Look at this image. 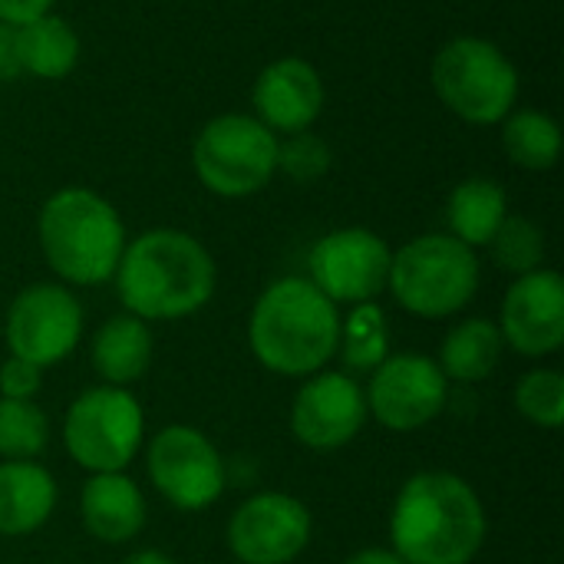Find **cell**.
<instances>
[{
    "label": "cell",
    "mask_w": 564,
    "mask_h": 564,
    "mask_svg": "<svg viewBox=\"0 0 564 564\" xmlns=\"http://www.w3.org/2000/svg\"><path fill=\"white\" fill-rule=\"evenodd\" d=\"M112 278L126 314L145 324L202 311L218 284L208 248L178 228H152L129 241Z\"/></svg>",
    "instance_id": "cell-1"
},
{
    "label": "cell",
    "mask_w": 564,
    "mask_h": 564,
    "mask_svg": "<svg viewBox=\"0 0 564 564\" xmlns=\"http://www.w3.org/2000/svg\"><path fill=\"white\" fill-rule=\"evenodd\" d=\"M486 509L456 473H416L403 482L390 539L403 564H469L486 545Z\"/></svg>",
    "instance_id": "cell-2"
},
{
    "label": "cell",
    "mask_w": 564,
    "mask_h": 564,
    "mask_svg": "<svg viewBox=\"0 0 564 564\" xmlns=\"http://www.w3.org/2000/svg\"><path fill=\"white\" fill-rule=\"evenodd\" d=\"M340 324L337 304L307 278H281L254 301L248 344L271 373L311 377L337 357Z\"/></svg>",
    "instance_id": "cell-3"
},
{
    "label": "cell",
    "mask_w": 564,
    "mask_h": 564,
    "mask_svg": "<svg viewBox=\"0 0 564 564\" xmlns=\"http://www.w3.org/2000/svg\"><path fill=\"white\" fill-rule=\"evenodd\" d=\"M36 238L46 264L66 284H106L126 251L119 212L89 188L69 185L53 192L36 218Z\"/></svg>",
    "instance_id": "cell-4"
},
{
    "label": "cell",
    "mask_w": 564,
    "mask_h": 564,
    "mask_svg": "<svg viewBox=\"0 0 564 564\" xmlns=\"http://www.w3.org/2000/svg\"><path fill=\"white\" fill-rule=\"evenodd\" d=\"M387 288L416 317H453L479 291L476 248L446 235H420L390 258Z\"/></svg>",
    "instance_id": "cell-5"
},
{
    "label": "cell",
    "mask_w": 564,
    "mask_h": 564,
    "mask_svg": "<svg viewBox=\"0 0 564 564\" xmlns=\"http://www.w3.org/2000/svg\"><path fill=\"white\" fill-rule=\"evenodd\" d=\"M433 89L469 126H499L519 99L516 63L482 36H453L433 56Z\"/></svg>",
    "instance_id": "cell-6"
},
{
    "label": "cell",
    "mask_w": 564,
    "mask_h": 564,
    "mask_svg": "<svg viewBox=\"0 0 564 564\" xmlns=\"http://www.w3.org/2000/svg\"><path fill=\"white\" fill-rule=\"evenodd\" d=\"M278 142L281 139L254 116L225 112L198 129L192 169L212 195L248 198L274 178Z\"/></svg>",
    "instance_id": "cell-7"
},
{
    "label": "cell",
    "mask_w": 564,
    "mask_h": 564,
    "mask_svg": "<svg viewBox=\"0 0 564 564\" xmlns=\"http://www.w3.org/2000/svg\"><path fill=\"white\" fill-rule=\"evenodd\" d=\"M145 433V416L139 400L126 387H93L73 400L63 423L66 453L76 466L96 473H122Z\"/></svg>",
    "instance_id": "cell-8"
},
{
    "label": "cell",
    "mask_w": 564,
    "mask_h": 564,
    "mask_svg": "<svg viewBox=\"0 0 564 564\" xmlns=\"http://www.w3.org/2000/svg\"><path fill=\"white\" fill-rule=\"evenodd\" d=\"M149 479L182 512H202L225 492V459L215 443L185 423L159 430L149 443Z\"/></svg>",
    "instance_id": "cell-9"
},
{
    "label": "cell",
    "mask_w": 564,
    "mask_h": 564,
    "mask_svg": "<svg viewBox=\"0 0 564 564\" xmlns=\"http://www.w3.org/2000/svg\"><path fill=\"white\" fill-rule=\"evenodd\" d=\"M3 337L10 357L33 367H53L66 360L83 337V307L63 284H30L7 311Z\"/></svg>",
    "instance_id": "cell-10"
},
{
    "label": "cell",
    "mask_w": 564,
    "mask_h": 564,
    "mask_svg": "<svg viewBox=\"0 0 564 564\" xmlns=\"http://www.w3.org/2000/svg\"><path fill=\"white\" fill-rule=\"evenodd\" d=\"M390 258V245L370 228H340L311 248L307 281L334 304H370L387 291Z\"/></svg>",
    "instance_id": "cell-11"
},
{
    "label": "cell",
    "mask_w": 564,
    "mask_h": 564,
    "mask_svg": "<svg viewBox=\"0 0 564 564\" xmlns=\"http://www.w3.org/2000/svg\"><path fill=\"white\" fill-rule=\"evenodd\" d=\"M367 413L393 433H413L433 423L449 400V380L426 354H393L370 380Z\"/></svg>",
    "instance_id": "cell-12"
},
{
    "label": "cell",
    "mask_w": 564,
    "mask_h": 564,
    "mask_svg": "<svg viewBox=\"0 0 564 564\" xmlns=\"http://www.w3.org/2000/svg\"><path fill=\"white\" fill-rule=\"evenodd\" d=\"M311 542V512L284 492L245 499L228 522V549L241 564H291Z\"/></svg>",
    "instance_id": "cell-13"
},
{
    "label": "cell",
    "mask_w": 564,
    "mask_h": 564,
    "mask_svg": "<svg viewBox=\"0 0 564 564\" xmlns=\"http://www.w3.org/2000/svg\"><path fill=\"white\" fill-rule=\"evenodd\" d=\"M502 340L522 357H549L564 344V281L558 271L539 268L519 274L506 291L499 314Z\"/></svg>",
    "instance_id": "cell-14"
},
{
    "label": "cell",
    "mask_w": 564,
    "mask_h": 564,
    "mask_svg": "<svg viewBox=\"0 0 564 564\" xmlns=\"http://www.w3.org/2000/svg\"><path fill=\"white\" fill-rule=\"evenodd\" d=\"M367 420V397L347 373L317 370L297 390L291 406V433L307 449L347 446Z\"/></svg>",
    "instance_id": "cell-15"
},
{
    "label": "cell",
    "mask_w": 564,
    "mask_h": 564,
    "mask_svg": "<svg viewBox=\"0 0 564 564\" xmlns=\"http://www.w3.org/2000/svg\"><path fill=\"white\" fill-rule=\"evenodd\" d=\"M251 99L258 122H264L274 135H294L317 122L327 89L314 63L301 56H281L258 73Z\"/></svg>",
    "instance_id": "cell-16"
},
{
    "label": "cell",
    "mask_w": 564,
    "mask_h": 564,
    "mask_svg": "<svg viewBox=\"0 0 564 564\" xmlns=\"http://www.w3.org/2000/svg\"><path fill=\"white\" fill-rule=\"evenodd\" d=\"M79 516L93 539L122 545L145 525V499L126 473H96L79 496Z\"/></svg>",
    "instance_id": "cell-17"
},
{
    "label": "cell",
    "mask_w": 564,
    "mask_h": 564,
    "mask_svg": "<svg viewBox=\"0 0 564 564\" xmlns=\"http://www.w3.org/2000/svg\"><path fill=\"white\" fill-rule=\"evenodd\" d=\"M56 509L53 476L30 459L0 463V535H30Z\"/></svg>",
    "instance_id": "cell-18"
},
{
    "label": "cell",
    "mask_w": 564,
    "mask_h": 564,
    "mask_svg": "<svg viewBox=\"0 0 564 564\" xmlns=\"http://www.w3.org/2000/svg\"><path fill=\"white\" fill-rule=\"evenodd\" d=\"M152 364V330L132 314L109 317L93 337V367L109 387H129L142 380Z\"/></svg>",
    "instance_id": "cell-19"
},
{
    "label": "cell",
    "mask_w": 564,
    "mask_h": 564,
    "mask_svg": "<svg viewBox=\"0 0 564 564\" xmlns=\"http://www.w3.org/2000/svg\"><path fill=\"white\" fill-rule=\"evenodd\" d=\"M17 36V59L26 76L36 79H63L79 63V33L69 20L56 17L53 10L13 26Z\"/></svg>",
    "instance_id": "cell-20"
},
{
    "label": "cell",
    "mask_w": 564,
    "mask_h": 564,
    "mask_svg": "<svg viewBox=\"0 0 564 564\" xmlns=\"http://www.w3.org/2000/svg\"><path fill=\"white\" fill-rule=\"evenodd\" d=\"M509 215V195L496 178H466L449 192L446 202V225L449 235L469 248H482L492 241L499 225Z\"/></svg>",
    "instance_id": "cell-21"
},
{
    "label": "cell",
    "mask_w": 564,
    "mask_h": 564,
    "mask_svg": "<svg viewBox=\"0 0 564 564\" xmlns=\"http://www.w3.org/2000/svg\"><path fill=\"white\" fill-rule=\"evenodd\" d=\"M502 334L492 321L486 317H469L459 327H453L440 347V370L446 380L459 383H479L492 377V370L502 360Z\"/></svg>",
    "instance_id": "cell-22"
},
{
    "label": "cell",
    "mask_w": 564,
    "mask_h": 564,
    "mask_svg": "<svg viewBox=\"0 0 564 564\" xmlns=\"http://www.w3.org/2000/svg\"><path fill=\"white\" fill-rule=\"evenodd\" d=\"M502 149L509 162L529 172H545L562 155V126L539 109H512L502 122Z\"/></svg>",
    "instance_id": "cell-23"
},
{
    "label": "cell",
    "mask_w": 564,
    "mask_h": 564,
    "mask_svg": "<svg viewBox=\"0 0 564 564\" xmlns=\"http://www.w3.org/2000/svg\"><path fill=\"white\" fill-rule=\"evenodd\" d=\"M50 443V420L33 400L0 397V456L33 459Z\"/></svg>",
    "instance_id": "cell-24"
},
{
    "label": "cell",
    "mask_w": 564,
    "mask_h": 564,
    "mask_svg": "<svg viewBox=\"0 0 564 564\" xmlns=\"http://www.w3.org/2000/svg\"><path fill=\"white\" fill-rule=\"evenodd\" d=\"M489 248H492V261L516 278L539 271L545 261V235L525 215H506V221L492 235Z\"/></svg>",
    "instance_id": "cell-25"
},
{
    "label": "cell",
    "mask_w": 564,
    "mask_h": 564,
    "mask_svg": "<svg viewBox=\"0 0 564 564\" xmlns=\"http://www.w3.org/2000/svg\"><path fill=\"white\" fill-rule=\"evenodd\" d=\"M347 367L354 370H377L390 354H387V321L383 311L373 304H357L347 324H340V347Z\"/></svg>",
    "instance_id": "cell-26"
},
{
    "label": "cell",
    "mask_w": 564,
    "mask_h": 564,
    "mask_svg": "<svg viewBox=\"0 0 564 564\" xmlns=\"http://www.w3.org/2000/svg\"><path fill=\"white\" fill-rule=\"evenodd\" d=\"M516 410L542 426L558 430L564 423V377L558 370H532L516 387Z\"/></svg>",
    "instance_id": "cell-27"
},
{
    "label": "cell",
    "mask_w": 564,
    "mask_h": 564,
    "mask_svg": "<svg viewBox=\"0 0 564 564\" xmlns=\"http://www.w3.org/2000/svg\"><path fill=\"white\" fill-rule=\"evenodd\" d=\"M278 169L288 172L294 182H317L330 169V145L314 132H294L278 142Z\"/></svg>",
    "instance_id": "cell-28"
},
{
    "label": "cell",
    "mask_w": 564,
    "mask_h": 564,
    "mask_svg": "<svg viewBox=\"0 0 564 564\" xmlns=\"http://www.w3.org/2000/svg\"><path fill=\"white\" fill-rule=\"evenodd\" d=\"M40 367L20 360V357H7L0 364V397L7 400H33L40 393Z\"/></svg>",
    "instance_id": "cell-29"
},
{
    "label": "cell",
    "mask_w": 564,
    "mask_h": 564,
    "mask_svg": "<svg viewBox=\"0 0 564 564\" xmlns=\"http://www.w3.org/2000/svg\"><path fill=\"white\" fill-rule=\"evenodd\" d=\"M56 0H0V23L20 26L53 10Z\"/></svg>",
    "instance_id": "cell-30"
},
{
    "label": "cell",
    "mask_w": 564,
    "mask_h": 564,
    "mask_svg": "<svg viewBox=\"0 0 564 564\" xmlns=\"http://www.w3.org/2000/svg\"><path fill=\"white\" fill-rule=\"evenodd\" d=\"M20 59H17V36L10 23H0V83H13L20 79Z\"/></svg>",
    "instance_id": "cell-31"
},
{
    "label": "cell",
    "mask_w": 564,
    "mask_h": 564,
    "mask_svg": "<svg viewBox=\"0 0 564 564\" xmlns=\"http://www.w3.org/2000/svg\"><path fill=\"white\" fill-rule=\"evenodd\" d=\"M344 564H403L397 558V552H387V549H364L357 555H350Z\"/></svg>",
    "instance_id": "cell-32"
},
{
    "label": "cell",
    "mask_w": 564,
    "mask_h": 564,
    "mask_svg": "<svg viewBox=\"0 0 564 564\" xmlns=\"http://www.w3.org/2000/svg\"><path fill=\"white\" fill-rule=\"evenodd\" d=\"M122 564H175L169 555H162V552H155V549H142V552H135V555H129Z\"/></svg>",
    "instance_id": "cell-33"
}]
</instances>
